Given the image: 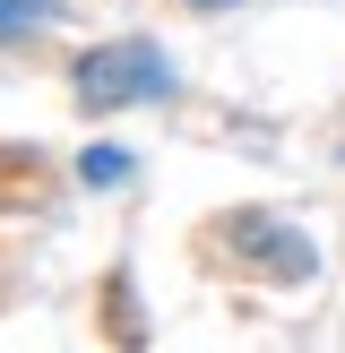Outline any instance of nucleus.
I'll return each instance as SVG.
<instances>
[{"instance_id": "obj_2", "label": "nucleus", "mask_w": 345, "mask_h": 353, "mask_svg": "<svg viewBox=\"0 0 345 353\" xmlns=\"http://www.w3.org/2000/svg\"><path fill=\"white\" fill-rule=\"evenodd\" d=\"M78 172H86V181H95V190L130 181V147H86V155H78Z\"/></svg>"}, {"instance_id": "obj_3", "label": "nucleus", "mask_w": 345, "mask_h": 353, "mask_svg": "<svg viewBox=\"0 0 345 353\" xmlns=\"http://www.w3.org/2000/svg\"><path fill=\"white\" fill-rule=\"evenodd\" d=\"M52 26V0H0V34H34Z\"/></svg>"}, {"instance_id": "obj_1", "label": "nucleus", "mask_w": 345, "mask_h": 353, "mask_svg": "<svg viewBox=\"0 0 345 353\" xmlns=\"http://www.w3.org/2000/svg\"><path fill=\"white\" fill-rule=\"evenodd\" d=\"M155 95H172V61H164V43L121 34V43L78 52V103H86V112H121V103H155Z\"/></svg>"}, {"instance_id": "obj_4", "label": "nucleus", "mask_w": 345, "mask_h": 353, "mask_svg": "<svg viewBox=\"0 0 345 353\" xmlns=\"http://www.w3.org/2000/svg\"><path fill=\"white\" fill-rule=\"evenodd\" d=\"M190 9H233V0H190Z\"/></svg>"}]
</instances>
